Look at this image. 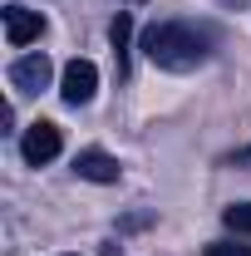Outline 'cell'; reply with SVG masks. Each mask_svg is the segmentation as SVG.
Returning <instances> with one entry per match:
<instances>
[{"instance_id":"1","label":"cell","mask_w":251,"mask_h":256,"mask_svg":"<svg viewBox=\"0 0 251 256\" xmlns=\"http://www.w3.org/2000/svg\"><path fill=\"white\" fill-rule=\"evenodd\" d=\"M143 54L158 69H172V74H188L212 54V34L188 25V20H162L153 30H143Z\"/></svg>"},{"instance_id":"2","label":"cell","mask_w":251,"mask_h":256,"mask_svg":"<svg viewBox=\"0 0 251 256\" xmlns=\"http://www.w3.org/2000/svg\"><path fill=\"white\" fill-rule=\"evenodd\" d=\"M64 148V133L60 124H50V118H40V124L25 128V138H20V158L30 162V168H44V162H54Z\"/></svg>"},{"instance_id":"3","label":"cell","mask_w":251,"mask_h":256,"mask_svg":"<svg viewBox=\"0 0 251 256\" xmlns=\"http://www.w3.org/2000/svg\"><path fill=\"white\" fill-rule=\"evenodd\" d=\"M98 89V69L89 60H69L64 64V74H60V98L69 104V108H79V104H89Z\"/></svg>"},{"instance_id":"4","label":"cell","mask_w":251,"mask_h":256,"mask_svg":"<svg viewBox=\"0 0 251 256\" xmlns=\"http://www.w3.org/2000/svg\"><path fill=\"white\" fill-rule=\"evenodd\" d=\"M44 34V15L30 10V5H5V40H10V50H25Z\"/></svg>"},{"instance_id":"5","label":"cell","mask_w":251,"mask_h":256,"mask_svg":"<svg viewBox=\"0 0 251 256\" xmlns=\"http://www.w3.org/2000/svg\"><path fill=\"white\" fill-rule=\"evenodd\" d=\"M50 79H54L50 54H20V60L10 64V84H15L20 94H40V89H50Z\"/></svg>"},{"instance_id":"6","label":"cell","mask_w":251,"mask_h":256,"mask_svg":"<svg viewBox=\"0 0 251 256\" xmlns=\"http://www.w3.org/2000/svg\"><path fill=\"white\" fill-rule=\"evenodd\" d=\"M74 172H79L84 182H104V188L124 178L118 158H114V153H104V148H84V153H74Z\"/></svg>"},{"instance_id":"7","label":"cell","mask_w":251,"mask_h":256,"mask_svg":"<svg viewBox=\"0 0 251 256\" xmlns=\"http://www.w3.org/2000/svg\"><path fill=\"white\" fill-rule=\"evenodd\" d=\"M108 44H114V60H118V79H128V44H133V15L118 10L114 25H108Z\"/></svg>"},{"instance_id":"8","label":"cell","mask_w":251,"mask_h":256,"mask_svg":"<svg viewBox=\"0 0 251 256\" xmlns=\"http://www.w3.org/2000/svg\"><path fill=\"white\" fill-rule=\"evenodd\" d=\"M222 226L236 232V236H251V202H232V207H222Z\"/></svg>"},{"instance_id":"9","label":"cell","mask_w":251,"mask_h":256,"mask_svg":"<svg viewBox=\"0 0 251 256\" xmlns=\"http://www.w3.org/2000/svg\"><path fill=\"white\" fill-rule=\"evenodd\" d=\"M202 256H251V246L246 242H212Z\"/></svg>"},{"instance_id":"10","label":"cell","mask_w":251,"mask_h":256,"mask_svg":"<svg viewBox=\"0 0 251 256\" xmlns=\"http://www.w3.org/2000/svg\"><path fill=\"white\" fill-rule=\"evenodd\" d=\"M226 162H232V168H236V162H251V148H242V153H232Z\"/></svg>"},{"instance_id":"11","label":"cell","mask_w":251,"mask_h":256,"mask_svg":"<svg viewBox=\"0 0 251 256\" xmlns=\"http://www.w3.org/2000/svg\"><path fill=\"white\" fill-rule=\"evenodd\" d=\"M222 5H246V0H222Z\"/></svg>"},{"instance_id":"12","label":"cell","mask_w":251,"mask_h":256,"mask_svg":"<svg viewBox=\"0 0 251 256\" xmlns=\"http://www.w3.org/2000/svg\"><path fill=\"white\" fill-rule=\"evenodd\" d=\"M133 5H143V0H133Z\"/></svg>"},{"instance_id":"13","label":"cell","mask_w":251,"mask_h":256,"mask_svg":"<svg viewBox=\"0 0 251 256\" xmlns=\"http://www.w3.org/2000/svg\"><path fill=\"white\" fill-rule=\"evenodd\" d=\"M64 256H74V252H64Z\"/></svg>"}]
</instances>
